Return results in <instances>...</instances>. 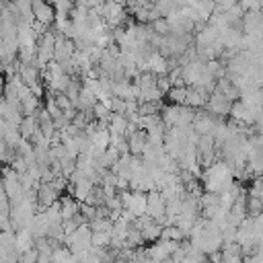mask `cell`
I'll list each match as a JSON object with an SVG mask.
<instances>
[{
  "label": "cell",
  "mask_w": 263,
  "mask_h": 263,
  "mask_svg": "<svg viewBox=\"0 0 263 263\" xmlns=\"http://www.w3.org/2000/svg\"><path fill=\"white\" fill-rule=\"evenodd\" d=\"M66 247H68L74 255H86V253L92 249V228H90V224L78 226V230H74V232L66 238Z\"/></svg>",
  "instance_id": "cell-1"
},
{
  "label": "cell",
  "mask_w": 263,
  "mask_h": 263,
  "mask_svg": "<svg viewBox=\"0 0 263 263\" xmlns=\"http://www.w3.org/2000/svg\"><path fill=\"white\" fill-rule=\"evenodd\" d=\"M179 245H181V242L166 240V238H158V240L152 242V247L146 249V253H148L150 259H154V261H158V263H164V261L171 259V255L179 249Z\"/></svg>",
  "instance_id": "cell-2"
},
{
  "label": "cell",
  "mask_w": 263,
  "mask_h": 263,
  "mask_svg": "<svg viewBox=\"0 0 263 263\" xmlns=\"http://www.w3.org/2000/svg\"><path fill=\"white\" fill-rule=\"evenodd\" d=\"M146 214L154 222L166 226V201L160 195V191H150L148 193V210H146Z\"/></svg>",
  "instance_id": "cell-3"
},
{
  "label": "cell",
  "mask_w": 263,
  "mask_h": 263,
  "mask_svg": "<svg viewBox=\"0 0 263 263\" xmlns=\"http://www.w3.org/2000/svg\"><path fill=\"white\" fill-rule=\"evenodd\" d=\"M33 14H35V21L45 25V27H51L55 23V6L45 2V0H33Z\"/></svg>",
  "instance_id": "cell-4"
},
{
  "label": "cell",
  "mask_w": 263,
  "mask_h": 263,
  "mask_svg": "<svg viewBox=\"0 0 263 263\" xmlns=\"http://www.w3.org/2000/svg\"><path fill=\"white\" fill-rule=\"evenodd\" d=\"M60 197H62V193L53 187V183H41L37 187V205H39V210H45V208L53 205Z\"/></svg>",
  "instance_id": "cell-5"
},
{
  "label": "cell",
  "mask_w": 263,
  "mask_h": 263,
  "mask_svg": "<svg viewBox=\"0 0 263 263\" xmlns=\"http://www.w3.org/2000/svg\"><path fill=\"white\" fill-rule=\"evenodd\" d=\"M205 109H208L212 115H226V113H230L232 103H230L220 90H214V92L210 95V99H208Z\"/></svg>",
  "instance_id": "cell-6"
},
{
  "label": "cell",
  "mask_w": 263,
  "mask_h": 263,
  "mask_svg": "<svg viewBox=\"0 0 263 263\" xmlns=\"http://www.w3.org/2000/svg\"><path fill=\"white\" fill-rule=\"evenodd\" d=\"M125 140H127L129 152H132L134 156H142L144 150L148 148V134H146V129H136V132L127 134Z\"/></svg>",
  "instance_id": "cell-7"
},
{
  "label": "cell",
  "mask_w": 263,
  "mask_h": 263,
  "mask_svg": "<svg viewBox=\"0 0 263 263\" xmlns=\"http://www.w3.org/2000/svg\"><path fill=\"white\" fill-rule=\"evenodd\" d=\"M218 125V119L212 117V113H199L193 119V129L199 136H214V129Z\"/></svg>",
  "instance_id": "cell-8"
},
{
  "label": "cell",
  "mask_w": 263,
  "mask_h": 263,
  "mask_svg": "<svg viewBox=\"0 0 263 263\" xmlns=\"http://www.w3.org/2000/svg\"><path fill=\"white\" fill-rule=\"evenodd\" d=\"M60 208H62V218L72 220L80 214V201L74 195H62L60 197Z\"/></svg>",
  "instance_id": "cell-9"
},
{
  "label": "cell",
  "mask_w": 263,
  "mask_h": 263,
  "mask_svg": "<svg viewBox=\"0 0 263 263\" xmlns=\"http://www.w3.org/2000/svg\"><path fill=\"white\" fill-rule=\"evenodd\" d=\"M18 132H21V136H23L25 140H31V142H33L35 134L39 132V121H37V115H27V117L23 119V123H21Z\"/></svg>",
  "instance_id": "cell-10"
},
{
  "label": "cell",
  "mask_w": 263,
  "mask_h": 263,
  "mask_svg": "<svg viewBox=\"0 0 263 263\" xmlns=\"http://www.w3.org/2000/svg\"><path fill=\"white\" fill-rule=\"evenodd\" d=\"M127 129H129V119L125 115H121V113H113V117L109 121V132L111 134H119V136L125 138Z\"/></svg>",
  "instance_id": "cell-11"
},
{
  "label": "cell",
  "mask_w": 263,
  "mask_h": 263,
  "mask_svg": "<svg viewBox=\"0 0 263 263\" xmlns=\"http://www.w3.org/2000/svg\"><path fill=\"white\" fill-rule=\"evenodd\" d=\"M171 105H185L187 103V86H173L166 92Z\"/></svg>",
  "instance_id": "cell-12"
},
{
  "label": "cell",
  "mask_w": 263,
  "mask_h": 263,
  "mask_svg": "<svg viewBox=\"0 0 263 263\" xmlns=\"http://www.w3.org/2000/svg\"><path fill=\"white\" fill-rule=\"evenodd\" d=\"M21 107H23V115L25 117L27 115H37L39 113V97H35V95L27 97L25 101H21Z\"/></svg>",
  "instance_id": "cell-13"
},
{
  "label": "cell",
  "mask_w": 263,
  "mask_h": 263,
  "mask_svg": "<svg viewBox=\"0 0 263 263\" xmlns=\"http://www.w3.org/2000/svg\"><path fill=\"white\" fill-rule=\"evenodd\" d=\"M187 234L179 228V226H164L162 228V236L160 238H166V240H175V242H181Z\"/></svg>",
  "instance_id": "cell-14"
},
{
  "label": "cell",
  "mask_w": 263,
  "mask_h": 263,
  "mask_svg": "<svg viewBox=\"0 0 263 263\" xmlns=\"http://www.w3.org/2000/svg\"><path fill=\"white\" fill-rule=\"evenodd\" d=\"M111 245V232H92V247L105 249Z\"/></svg>",
  "instance_id": "cell-15"
},
{
  "label": "cell",
  "mask_w": 263,
  "mask_h": 263,
  "mask_svg": "<svg viewBox=\"0 0 263 263\" xmlns=\"http://www.w3.org/2000/svg\"><path fill=\"white\" fill-rule=\"evenodd\" d=\"M150 25H152V29H154L156 35H162V37H168V35H171L168 18H158V21H154V23H150Z\"/></svg>",
  "instance_id": "cell-16"
},
{
  "label": "cell",
  "mask_w": 263,
  "mask_h": 263,
  "mask_svg": "<svg viewBox=\"0 0 263 263\" xmlns=\"http://www.w3.org/2000/svg\"><path fill=\"white\" fill-rule=\"evenodd\" d=\"M53 97H55V105H58L62 111H68V109H72V107H74V103L70 101V97H68L66 92H55Z\"/></svg>",
  "instance_id": "cell-17"
},
{
  "label": "cell",
  "mask_w": 263,
  "mask_h": 263,
  "mask_svg": "<svg viewBox=\"0 0 263 263\" xmlns=\"http://www.w3.org/2000/svg\"><path fill=\"white\" fill-rule=\"evenodd\" d=\"M37 259H39V251H37V247H33L21 255L18 263H37Z\"/></svg>",
  "instance_id": "cell-18"
},
{
  "label": "cell",
  "mask_w": 263,
  "mask_h": 263,
  "mask_svg": "<svg viewBox=\"0 0 263 263\" xmlns=\"http://www.w3.org/2000/svg\"><path fill=\"white\" fill-rule=\"evenodd\" d=\"M238 6H240L245 12H249V10H261V8H263L259 0H238Z\"/></svg>",
  "instance_id": "cell-19"
},
{
  "label": "cell",
  "mask_w": 263,
  "mask_h": 263,
  "mask_svg": "<svg viewBox=\"0 0 263 263\" xmlns=\"http://www.w3.org/2000/svg\"><path fill=\"white\" fill-rule=\"evenodd\" d=\"M245 263H263V251H255L245 257Z\"/></svg>",
  "instance_id": "cell-20"
}]
</instances>
